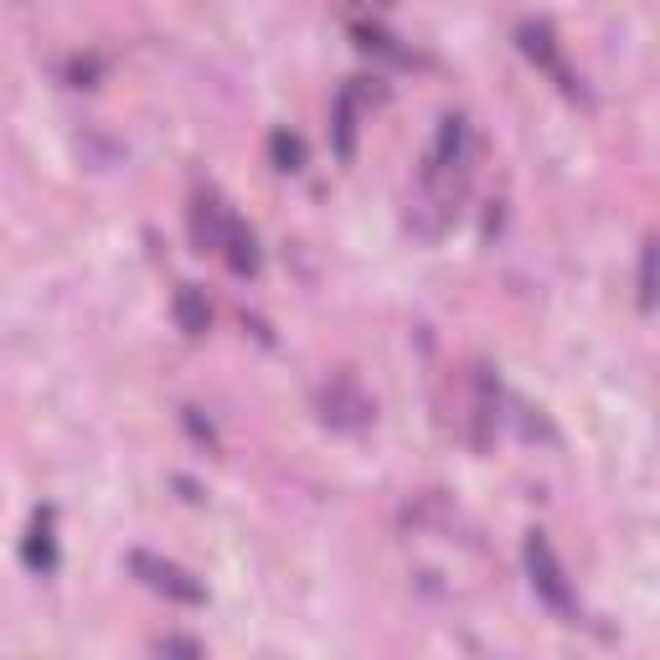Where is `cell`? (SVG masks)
I'll return each mask as SVG.
<instances>
[{
    "label": "cell",
    "mask_w": 660,
    "mask_h": 660,
    "mask_svg": "<svg viewBox=\"0 0 660 660\" xmlns=\"http://www.w3.org/2000/svg\"><path fill=\"white\" fill-rule=\"evenodd\" d=\"M130 568L145 578V588H155V594H165L171 604H202L207 594H202V584H196L186 568H176V563H165V557H151V553H135L130 557Z\"/></svg>",
    "instance_id": "3957f363"
},
{
    "label": "cell",
    "mask_w": 660,
    "mask_h": 660,
    "mask_svg": "<svg viewBox=\"0 0 660 660\" xmlns=\"http://www.w3.org/2000/svg\"><path fill=\"white\" fill-rule=\"evenodd\" d=\"M526 568H532L537 599L547 604V609H557V615H573V584H568V573H563V563H557L553 542L542 537V532L526 537Z\"/></svg>",
    "instance_id": "7a4b0ae2"
},
{
    "label": "cell",
    "mask_w": 660,
    "mask_h": 660,
    "mask_svg": "<svg viewBox=\"0 0 660 660\" xmlns=\"http://www.w3.org/2000/svg\"><path fill=\"white\" fill-rule=\"evenodd\" d=\"M269 155H274L279 171H300V165H305V145L289 135V130H274V135H269Z\"/></svg>",
    "instance_id": "9c48e42d"
},
{
    "label": "cell",
    "mask_w": 660,
    "mask_h": 660,
    "mask_svg": "<svg viewBox=\"0 0 660 660\" xmlns=\"http://www.w3.org/2000/svg\"><path fill=\"white\" fill-rule=\"evenodd\" d=\"M367 413H372V403L361 398L351 382H336V388L326 392V419L330 423H346V429H357V423H367Z\"/></svg>",
    "instance_id": "5b68a950"
},
{
    "label": "cell",
    "mask_w": 660,
    "mask_h": 660,
    "mask_svg": "<svg viewBox=\"0 0 660 660\" xmlns=\"http://www.w3.org/2000/svg\"><path fill=\"white\" fill-rule=\"evenodd\" d=\"M522 52L532 62H537V68H547V73L557 78V83H563V89L573 93V73H568V62H563V52H557V37L547 27H542V21H526L522 27Z\"/></svg>",
    "instance_id": "277c9868"
},
{
    "label": "cell",
    "mask_w": 660,
    "mask_h": 660,
    "mask_svg": "<svg viewBox=\"0 0 660 660\" xmlns=\"http://www.w3.org/2000/svg\"><path fill=\"white\" fill-rule=\"evenodd\" d=\"M357 109H361V93L341 89V99H336V151H341V161L357 155Z\"/></svg>",
    "instance_id": "8992f818"
},
{
    "label": "cell",
    "mask_w": 660,
    "mask_h": 660,
    "mask_svg": "<svg viewBox=\"0 0 660 660\" xmlns=\"http://www.w3.org/2000/svg\"><path fill=\"white\" fill-rule=\"evenodd\" d=\"M192 227H196V243H202V248H217L233 274H254L258 269V243H254V233H248V223L233 217L217 196H202V202H196Z\"/></svg>",
    "instance_id": "6da1fadb"
},
{
    "label": "cell",
    "mask_w": 660,
    "mask_h": 660,
    "mask_svg": "<svg viewBox=\"0 0 660 660\" xmlns=\"http://www.w3.org/2000/svg\"><path fill=\"white\" fill-rule=\"evenodd\" d=\"M176 320H181V330L186 336H207V326H212V310H207V300H202V289H181L176 295Z\"/></svg>",
    "instance_id": "ba28073f"
},
{
    "label": "cell",
    "mask_w": 660,
    "mask_h": 660,
    "mask_svg": "<svg viewBox=\"0 0 660 660\" xmlns=\"http://www.w3.org/2000/svg\"><path fill=\"white\" fill-rule=\"evenodd\" d=\"M21 557H27V568H52V563H58V542H52V516H37V522H31V532H27V547H21Z\"/></svg>",
    "instance_id": "52a82bcc"
},
{
    "label": "cell",
    "mask_w": 660,
    "mask_h": 660,
    "mask_svg": "<svg viewBox=\"0 0 660 660\" xmlns=\"http://www.w3.org/2000/svg\"><path fill=\"white\" fill-rule=\"evenodd\" d=\"M656 305V243H646V254H640V310Z\"/></svg>",
    "instance_id": "30bf717a"
}]
</instances>
